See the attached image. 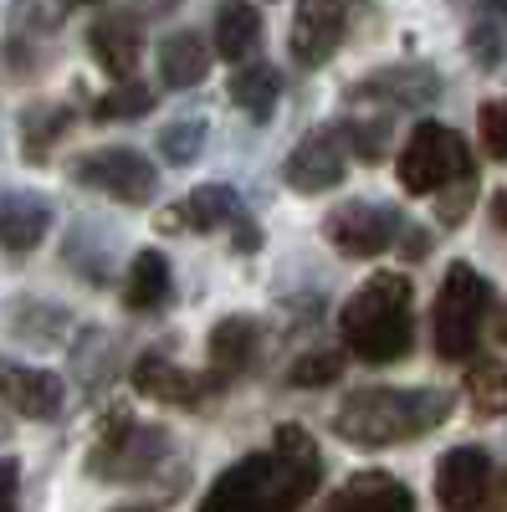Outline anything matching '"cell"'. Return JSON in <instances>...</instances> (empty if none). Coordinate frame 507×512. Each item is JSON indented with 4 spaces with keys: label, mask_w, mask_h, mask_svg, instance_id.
I'll use <instances>...</instances> for the list:
<instances>
[{
    "label": "cell",
    "mask_w": 507,
    "mask_h": 512,
    "mask_svg": "<svg viewBox=\"0 0 507 512\" xmlns=\"http://www.w3.org/2000/svg\"><path fill=\"white\" fill-rule=\"evenodd\" d=\"M477 128H482V144H487V154H492V159H507V98L482 103Z\"/></svg>",
    "instance_id": "cell-32"
},
{
    "label": "cell",
    "mask_w": 507,
    "mask_h": 512,
    "mask_svg": "<svg viewBox=\"0 0 507 512\" xmlns=\"http://www.w3.org/2000/svg\"><path fill=\"white\" fill-rule=\"evenodd\" d=\"M62 6H98V0H62Z\"/></svg>",
    "instance_id": "cell-37"
},
{
    "label": "cell",
    "mask_w": 507,
    "mask_h": 512,
    "mask_svg": "<svg viewBox=\"0 0 507 512\" xmlns=\"http://www.w3.org/2000/svg\"><path fill=\"white\" fill-rule=\"evenodd\" d=\"M169 451V436L159 425H139L129 410H118L103 420V436L88 451V472L103 482H129V477H149L159 456Z\"/></svg>",
    "instance_id": "cell-6"
},
{
    "label": "cell",
    "mask_w": 507,
    "mask_h": 512,
    "mask_svg": "<svg viewBox=\"0 0 507 512\" xmlns=\"http://www.w3.org/2000/svg\"><path fill=\"white\" fill-rule=\"evenodd\" d=\"M338 134H344V149L354 154V159H364V164H379L385 159V139H390V123L385 118H349V123H338Z\"/></svg>",
    "instance_id": "cell-28"
},
{
    "label": "cell",
    "mask_w": 507,
    "mask_h": 512,
    "mask_svg": "<svg viewBox=\"0 0 507 512\" xmlns=\"http://www.w3.org/2000/svg\"><path fill=\"white\" fill-rule=\"evenodd\" d=\"M395 175L410 195H441L461 180H472V149L446 123H415V134L400 149Z\"/></svg>",
    "instance_id": "cell-5"
},
{
    "label": "cell",
    "mask_w": 507,
    "mask_h": 512,
    "mask_svg": "<svg viewBox=\"0 0 507 512\" xmlns=\"http://www.w3.org/2000/svg\"><path fill=\"white\" fill-rule=\"evenodd\" d=\"M492 487H497L492 456L482 446H456L436 466V497H441L446 512H487Z\"/></svg>",
    "instance_id": "cell-10"
},
{
    "label": "cell",
    "mask_w": 507,
    "mask_h": 512,
    "mask_svg": "<svg viewBox=\"0 0 507 512\" xmlns=\"http://www.w3.org/2000/svg\"><path fill=\"white\" fill-rule=\"evenodd\" d=\"M262 47V11L251 0H221L216 11V57L226 62H246Z\"/></svg>",
    "instance_id": "cell-19"
},
{
    "label": "cell",
    "mask_w": 507,
    "mask_h": 512,
    "mask_svg": "<svg viewBox=\"0 0 507 512\" xmlns=\"http://www.w3.org/2000/svg\"><path fill=\"white\" fill-rule=\"evenodd\" d=\"M236 246H241V251H251V246H262V231H257V226H246V216L236 221Z\"/></svg>",
    "instance_id": "cell-35"
},
{
    "label": "cell",
    "mask_w": 507,
    "mask_h": 512,
    "mask_svg": "<svg viewBox=\"0 0 507 512\" xmlns=\"http://www.w3.org/2000/svg\"><path fill=\"white\" fill-rule=\"evenodd\" d=\"M472 180H461V185H451V190H441L436 200H441V221L446 226H461V216H467V210H472Z\"/></svg>",
    "instance_id": "cell-33"
},
{
    "label": "cell",
    "mask_w": 507,
    "mask_h": 512,
    "mask_svg": "<svg viewBox=\"0 0 507 512\" xmlns=\"http://www.w3.org/2000/svg\"><path fill=\"white\" fill-rule=\"evenodd\" d=\"M323 482V456L303 425H282L267 456H246L205 492L200 512H292Z\"/></svg>",
    "instance_id": "cell-1"
},
{
    "label": "cell",
    "mask_w": 507,
    "mask_h": 512,
    "mask_svg": "<svg viewBox=\"0 0 507 512\" xmlns=\"http://www.w3.org/2000/svg\"><path fill=\"white\" fill-rule=\"evenodd\" d=\"M344 164H349V149H344V134L338 128H313V134L287 154L282 175L298 195H323L344 180Z\"/></svg>",
    "instance_id": "cell-11"
},
{
    "label": "cell",
    "mask_w": 507,
    "mask_h": 512,
    "mask_svg": "<svg viewBox=\"0 0 507 512\" xmlns=\"http://www.w3.org/2000/svg\"><path fill=\"white\" fill-rule=\"evenodd\" d=\"M123 512H149V507H123Z\"/></svg>",
    "instance_id": "cell-38"
},
{
    "label": "cell",
    "mask_w": 507,
    "mask_h": 512,
    "mask_svg": "<svg viewBox=\"0 0 507 512\" xmlns=\"http://www.w3.org/2000/svg\"><path fill=\"white\" fill-rule=\"evenodd\" d=\"M231 221H241V200H236V190L231 185H200L185 205H175V210H164V231L169 226H190V231H221V226H231Z\"/></svg>",
    "instance_id": "cell-17"
},
{
    "label": "cell",
    "mask_w": 507,
    "mask_h": 512,
    "mask_svg": "<svg viewBox=\"0 0 507 512\" xmlns=\"http://www.w3.org/2000/svg\"><path fill=\"white\" fill-rule=\"evenodd\" d=\"M210 72V47L195 31H175L159 41V82L164 88H195Z\"/></svg>",
    "instance_id": "cell-21"
},
{
    "label": "cell",
    "mask_w": 507,
    "mask_h": 512,
    "mask_svg": "<svg viewBox=\"0 0 507 512\" xmlns=\"http://www.w3.org/2000/svg\"><path fill=\"white\" fill-rule=\"evenodd\" d=\"M134 390L144 400H159V405H200V395L210 390V384L180 364H169L164 354H144L134 364Z\"/></svg>",
    "instance_id": "cell-16"
},
{
    "label": "cell",
    "mask_w": 507,
    "mask_h": 512,
    "mask_svg": "<svg viewBox=\"0 0 507 512\" xmlns=\"http://www.w3.org/2000/svg\"><path fill=\"white\" fill-rule=\"evenodd\" d=\"M62 379L52 369H31V364H0V400L26 420H52L62 410Z\"/></svg>",
    "instance_id": "cell-14"
},
{
    "label": "cell",
    "mask_w": 507,
    "mask_h": 512,
    "mask_svg": "<svg viewBox=\"0 0 507 512\" xmlns=\"http://www.w3.org/2000/svg\"><path fill=\"white\" fill-rule=\"evenodd\" d=\"M200 149H205V123H195V118H180V123H169L164 134H159V159L164 164H195L200 159Z\"/></svg>",
    "instance_id": "cell-29"
},
{
    "label": "cell",
    "mask_w": 507,
    "mask_h": 512,
    "mask_svg": "<svg viewBox=\"0 0 507 512\" xmlns=\"http://www.w3.org/2000/svg\"><path fill=\"white\" fill-rule=\"evenodd\" d=\"M154 108V93L144 88V82H118L113 93H103L93 103V118L98 123H123V118H144Z\"/></svg>",
    "instance_id": "cell-26"
},
{
    "label": "cell",
    "mask_w": 507,
    "mask_h": 512,
    "mask_svg": "<svg viewBox=\"0 0 507 512\" xmlns=\"http://www.w3.org/2000/svg\"><path fill=\"white\" fill-rule=\"evenodd\" d=\"M169 303V262L159 251H139L123 277V308L129 313H154Z\"/></svg>",
    "instance_id": "cell-22"
},
{
    "label": "cell",
    "mask_w": 507,
    "mask_h": 512,
    "mask_svg": "<svg viewBox=\"0 0 507 512\" xmlns=\"http://www.w3.org/2000/svg\"><path fill=\"white\" fill-rule=\"evenodd\" d=\"M257 338H262V328L251 318H221L216 328H210V338H205L210 369H216L221 379L251 369V359H257Z\"/></svg>",
    "instance_id": "cell-20"
},
{
    "label": "cell",
    "mask_w": 507,
    "mask_h": 512,
    "mask_svg": "<svg viewBox=\"0 0 507 512\" xmlns=\"http://www.w3.org/2000/svg\"><path fill=\"white\" fill-rule=\"evenodd\" d=\"M67 123H72V113L67 108H31L26 113V123H21V154H26V164H47V154H52V144L67 134Z\"/></svg>",
    "instance_id": "cell-24"
},
{
    "label": "cell",
    "mask_w": 507,
    "mask_h": 512,
    "mask_svg": "<svg viewBox=\"0 0 507 512\" xmlns=\"http://www.w3.org/2000/svg\"><path fill=\"white\" fill-rule=\"evenodd\" d=\"M16 497H21V461L0 456V512H16Z\"/></svg>",
    "instance_id": "cell-34"
},
{
    "label": "cell",
    "mask_w": 507,
    "mask_h": 512,
    "mask_svg": "<svg viewBox=\"0 0 507 512\" xmlns=\"http://www.w3.org/2000/svg\"><path fill=\"white\" fill-rule=\"evenodd\" d=\"M338 333L354 359L364 364H400L415 349L410 318V282L400 272H374L338 313Z\"/></svg>",
    "instance_id": "cell-3"
},
{
    "label": "cell",
    "mask_w": 507,
    "mask_h": 512,
    "mask_svg": "<svg viewBox=\"0 0 507 512\" xmlns=\"http://www.w3.org/2000/svg\"><path fill=\"white\" fill-rule=\"evenodd\" d=\"M467 395L482 415H497L507 410V364L492 359V354H477L472 369H467Z\"/></svg>",
    "instance_id": "cell-25"
},
{
    "label": "cell",
    "mask_w": 507,
    "mask_h": 512,
    "mask_svg": "<svg viewBox=\"0 0 507 512\" xmlns=\"http://www.w3.org/2000/svg\"><path fill=\"white\" fill-rule=\"evenodd\" d=\"M52 231V205L41 195H11L6 205H0V246L6 251H36L41 236Z\"/></svg>",
    "instance_id": "cell-18"
},
{
    "label": "cell",
    "mask_w": 507,
    "mask_h": 512,
    "mask_svg": "<svg viewBox=\"0 0 507 512\" xmlns=\"http://www.w3.org/2000/svg\"><path fill=\"white\" fill-rule=\"evenodd\" d=\"M72 180L77 185H88L118 205H149L159 180H154V164L139 154V149H93V154H82L72 164Z\"/></svg>",
    "instance_id": "cell-7"
},
{
    "label": "cell",
    "mask_w": 507,
    "mask_h": 512,
    "mask_svg": "<svg viewBox=\"0 0 507 512\" xmlns=\"http://www.w3.org/2000/svg\"><path fill=\"white\" fill-rule=\"evenodd\" d=\"M277 98H282V77H277V67H267V62H251V67H241V72L231 77V103H236L246 118L267 123L272 108H277Z\"/></svg>",
    "instance_id": "cell-23"
},
{
    "label": "cell",
    "mask_w": 507,
    "mask_h": 512,
    "mask_svg": "<svg viewBox=\"0 0 507 512\" xmlns=\"http://www.w3.org/2000/svg\"><path fill=\"white\" fill-rule=\"evenodd\" d=\"M349 31V0H298L287 31V52L298 67H323Z\"/></svg>",
    "instance_id": "cell-9"
},
{
    "label": "cell",
    "mask_w": 507,
    "mask_h": 512,
    "mask_svg": "<svg viewBox=\"0 0 507 512\" xmlns=\"http://www.w3.org/2000/svg\"><path fill=\"white\" fill-rule=\"evenodd\" d=\"M446 415H451L446 390H385V384H374V390H354L338 405L333 431L359 451H385L436 431Z\"/></svg>",
    "instance_id": "cell-2"
},
{
    "label": "cell",
    "mask_w": 507,
    "mask_h": 512,
    "mask_svg": "<svg viewBox=\"0 0 507 512\" xmlns=\"http://www.w3.org/2000/svg\"><path fill=\"white\" fill-rule=\"evenodd\" d=\"M62 26V0H16L11 6V36H47Z\"/></svg>",
    "instance_id": "cell-31"
},
{
    "label": "cell",
    "mask_w": 507,
    "mask_h": 512,
    "mask_svg": "<svg viewBox=\"0 0 507 512\" xmlns=\"http://www.w3.org/2000/svg\"><path fill=\"white\" fill-rule=\"evenodd\" d=\"M323 236L344 251V256H379L390 251L400 236V210L395 205H374V200H349L323 221Z\"/></svg>",
    "instance_id": "cell-8"
},
{
    "label": "cell",
    "mask_w": 507,
    "mask_h": 512,
    "mask_svg": "<svg viewBox=\"0 0 507 512\" xmlns=\"http://www.w3.org/2000/svg\"><path fill=\"white\" fill-rule=\"evenodd\" d=\"M11 328H16V338H31V344H57V338L67 333V313L47 308V303H21Z\"/></svg>",
    "instance_id": "cell-30"
},
{
    "label": "cell",
    "mask_w": 507,
    "mask_h": 512,
    "mask_svg": "<svg viewBox=\"0 0 507 512\" xmlns=\"http://www.w3.org/2000/svg\"><path fill=\"white\" fill-rule=\"evenodd\" d=\"M323 512H415V497L390 472H359L354 482H344L328 497Z\"/></svg>",
    "instance_id": "cell-15"
},
{
    "label": "cell",
    "mask_w": 507,
    "mask_h": 512,
    "mask_svg": "<svg viewBox=\"0 0 507 512\" xmlns=\"http://www.w3.org/2000/svg\"><path fill=\"white\" fill-rule=\"evenodd\" d=\"M492 313V287L477 267L456 262L441 282V297H436V354L446 364L456 359H477V338H482V323Z\"/></svg>",
    "instance_id": "cell-4"
},
{
    "label": "cell",
    "mask_w": 507,
    "mask_h": 512,
    "mask_svg": "<svg viewBox=\"0 0 507 512\" xmlns=\"http://www.w3.org/2000/svg\"><path fill=\"white\" fill-rule=\"evenodd\" d=\"M349 98H359V103H390V108H415V103L441 98V77L426 62H400V67H379V72L359 77L354 88H349Z\"/></svg>",
    "instance_id": "cell-12"
},
{
    "label": "cell",
    "mask_w": 507,
    "mask_h": 512,
    "mask_svg": "<svg viewBox=\"0 0 507 512\" xmlns=\"http://www.w3.org/2000/svg\"><path fill=\"white\" fill-rule=\"evenodd\" d=\"M338 374H344V354L338 349H313V354H303L298 364L287 369V384L292 390H328V384H338Z\"/></svg>",
    "instance_id": "cell-27"
},
{
    "label": "cell",
    "mask_w": 507,
    "mask_h": 512,
    "mask_svg": "<svg viewBox=\"0 0 507 512\" xmlns=\"http://www.w3.org/2000/svg\"><path fill=\"white\" fill-rule=\"evenodd\" d=\"M492 216H497V221H502V226H507V190H502V195H497V205H492Z\"/></svg>",
    "instance_id": "cell-36"
},
{
    "label": "cell",
    "mask_w": 507,
    "mask_h": 512,
    "mask_svg": "<svg viewBox=\"0 0 507 512\" xmlns=\"http://www.w3.org/2000/svg\"><path fill=\"white\" fill-rule=\"evenodd\" d=\"M88 52L98 57V67H103L108 77L134 82V67H139V52H144V21L129 16V11L98 16V21L88 26Z\"/></svg>",
    "instance_id": "cell-13"
}]
</instances>
